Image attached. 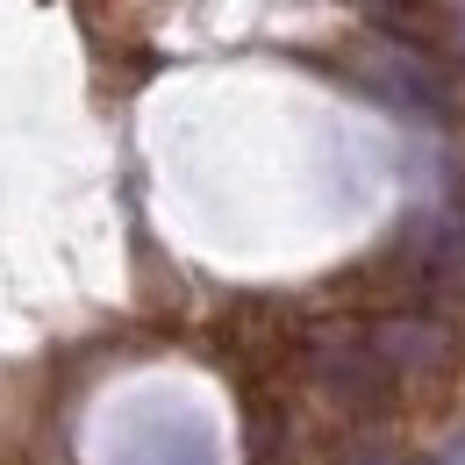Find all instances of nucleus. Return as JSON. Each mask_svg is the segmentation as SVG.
<instances>
[{"instance_id": "nucleus-5", "label": "nucleus", "mask_w": 465, "mask_h": 465, "mask_svg": "<svg viewBox=\"0 0 465 465\" xmlns=\"http://www.w3.org/2000/svg\"><path fill=\"white\" fill-rule=\"evenodd\" d=\"M437 465H465V437H459V444H451V451H444Z\"/></svg>"}, {"instance_id": "nucleus-1", "label": "nucleus", "mask_w": 465, "mask_h": 465, "mask_svg": "<svg viewBox=\"0 0 465 465\" xmlns=\"http://www.w3.org/2000/svg\"><path fill=\"white\" fill-rule=\"evenodd\" d=\"M365 344H372V358H380L387 372H415V380L459 372V337H451V322H437V315H387V322L365 330Z\"/></svg>"}, {"instance_id": "nucleus-2", "label": "nucleus", "mask_w": 465, "mask_h": 465, "mask_svg": "<svg viewBox=\"0 0 465 465\" xmlns=\"http://www.w3.org/2000/svg\"><path fill=\"white\" fill-rule=\"evenodd\" d=\"M358 79H365L380 101H401V108H422V115H437V108L451 101L444 72L422 58V51H408V44H387V36L358 51Z\"/></svg>"}, {"instance_id": "nucleus-4", "label": "nucleus", "mask_w": 465, "mask_h": 465, "mask_svg": "<svg viewBox=\"0 0 465 465\" xmlns=\"http://www.w3.org/2000/svg\"><path fill=\"white\" fill-rule=\"evenodd\" d=\"M351 465H401V459H394V444H387V437H365V444L351 451Z\"/></svg>"}, {"instance_id": "nucleus-3", "label": "nucleus", "mask_w": 465, "mask_h": 465, "mask_svg": "<svg viewBox=\"0 0 465 465\" xmlns=\"http://www.w3.org/2000/svg\"><path fill=\"white\" fill-rule=\"evenodd\" d=\"M315 372H322V394L351 415H380V408L394 401V372L372 358L365 337H337V344L315 358Z\"/></svg>"}]
</instances>
